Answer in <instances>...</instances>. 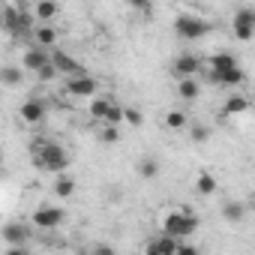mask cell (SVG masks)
Returning <instances> with one entry per match:
<instances>
[{
	"label": "cell",
	"instance_id": "52a82bcc",
	"mask_svg": "<svg viewBox=\"0 0 255 255\" xmlns=\"http://www.w3.org/2000/svg\"><path fill=\"white\" fill-rule=\"evenodd\" d=\"M234 36L240 39V42H249L252 36H255V9H249V6H243L237 15H234Z\"/></svg>",
	"mask_w": 255,
	"mask_h": 255
},
{
	"label": "cell",
	"instance_id": "30bf717a",
	"mask_svg": "<svg viewBox=\"0 0 255 255\" xmlns=\"http://www.w3.org/2000/svg\"><path fill=\"white\" fill-rule=\"evenodd\" d=\"M48 60L54 63V69H57L60 75H78V72H84L81 63H78L72 54H66V51H54V54H48Z\"/></svg>",
	"mask_w": 255,
	"mask_h": 255
},
{
	"label": "cell",
	"instance_id": "484cf974",
	"mask_svg": "<svg viewBox=\"0 0 255 255\" xmlns=\"http://www.w3.org/2000/svg\"><path fill=\"white\" fill-rule=\"evenodd\" d=\"M120 120H123V105L111 102V105H108V111H105V117H102V123H111V126H117Z\"/></svg>",
	"mask_w": 255,
	"mask_h": 255
},
{
	"label": "cell",
	"instance_id": "d6a6232c",
	"mask_svg": "<svg viewBox=\"0 0 255 255\" xmlns=\"http://www.w3.org/2000/svg\"><path fill=\"white\" fill-rule=\"evenodd\" d=\"M0 18H3V9H0Z\"/></svg>",
	"mask_w": 255,
	"mask_h": 255
},
{
	"label": "cell",
	"instance_id": "7402d4cb",
	"mask_svg": "<svg viewBox=\"0 0 255 255\" xmlns=\"http://www.w3.org/2000/svg\"><path fill=\"white\" fill-rule=\"evenodd\" d=\"M21 81H24V69H18V66H3V69H0V84L18 87Z\"/></svg>",
	"mask_w": 255,
	"mask_h": 255
},
{
	"label": "cell",
	"instance_id": "d6986e66",
	"mask_svg": "<svg viewBox=\"0 0 255 255\" xmlns=\"http://www.w3.org/2000/svg\"><path fill=\"white\" fill-rule=\"evenodd\" d=\"M243 216H246V204H243V201H225V204H222V219H225V222L237 225Z\"/></svg>",
	"mask_w": 255,
	"mask_h": 255
},
{
	"label": "cell",
	"instance_id": "e0dca14e",
	"mask_svg": "<svg viewBox=\"0 0 255 255\" xmlns=\"http://www.w3.org/2000/svg\"><path fill=\"white\" fill-rule=\"evenodd\" d=\"M231 66H237V57L228 54V51H219V54H210L207 57V69H213V72H225Z\"/></svg>",
	"mask_w": 255,
	"mask_h": 255
},
{
	"label": "cell",
	"instance_id": "6da1fadb",
	"mask_svg": "<svg viewBox=\"0 0 255 255\" xmlns=\"http://www.w3.org/2000/svg\"><path fill=\"white\" fill-rule=\"evenodd\" d=\"M33 150V165L39 171H51V174H60L69 168V153L57 144V141H45V138H36L30 144Z\"/></svg>",
	"mask_w": 255,
	"mask_h": 255
},
{
	"label": "cell",
	"instance_id": "4fadbf2b",
	"mask_svg": "<svg viewBox=\"0 0 255 255\" xmlns=\"http://www.w3.org/2000/svg\"><path fill=\"white\" fill-rule=\"evenodd\" d=\"M57 15H60V3H57V0H36V6H33V18H36V21L48 24V21H54Z\"/></svg>",
	"mask_w": 255,
	"mask_h": 255
},
{
	"label": "cell",
	"instance_id": "d4e9b609",
	"mask_svg": "<svg viewBox=\"0 0 255 255\" xmlns=\"http://www.w3.org/2000/svg\"><path fill=\"white\" fill-rule=\"evenodd\" d=\"M138 174H141L144 180H153V177L159 174V159H153V156H144V159L138 162Z\"/></svg>",
	"mask_w": 255,
	"mask_h": 255
},
{
	"label": "cell",
	"instance_id": "4dcf8cb0",
	"mask_svg": "<svg viewBox=\"0 0 255 255\" xmlns=\"http://www.w3.org/2000/svg\"><path fill=\"white\" fill-rule=\"evenodd\" d=\"M36 75H39V81H54V78H57L60 72H57V69H54V63L48 60L45 66H39V69H36Z\"/></svg>",
	"mask_w": 255,
	"mask_h": 255
},
{
	"label": "cell",
	"instance_id": "5bb4252c",
	"mask_svg": "<svg viewBox=\"0 0 255 255\" xmlns=\"http://www.w3.org/2000/svg\"><path fill=\"white\" fill-rule=\"evenodd\" d=\"M144 252H147V255H174V252H177V240L168 237V234L153 237V240L144 246Z\"/></svg>",
	"mask_w": 255,
	"mask_h": 255
},
{
	"label": "cell",
	"instance_id": "1f68e13d",
	"mask_svg": "<svg viewBox=\"0 0 255 255\" xmlns=\"http://www.w3.org/2000/svg\"><path fill=\"white\" fill-rule=\"evenodd\" d=\"M189 135H192V141H198V144H201V141H207V138H210V129H207V126H201V123H195L192 129H189Z\"/></svg>",
	"mask_w": 255,
	"mask_h": 255
},
{
	"label": "cell",
	"instance_id": "7a4b0ae2",
	"mask_svg": "<svg viewBox=\"0 0 255 255\" xmlns=\"http://www.w3.org/2000/svg\"><path fill=\"white\" fill-rule=\"evenodd\" d=\"M195 231H198V216H195L189 207L171 210V213L162 219V234H168V237H174V240H183V237H189V234H195Z\"/></svg>",
	"mask_w": 255,
	"mask_h": 255
},
{
	"label": "cell",
	"instance_id": "9c48e42d",
	"mask_svg": "<svg viewBox=\"0 0 255 255\" xmlns=\"http://www.w3.org/2000/svg\"><path fill=\"white\" fill-rule=\"evenodd\" d=\"M207 81H210V84H219V87H240V84L246 81V75H243V69H240V63H237V66H231V69H225V72L207 69Z\"/></svg>",
	"mask_w": 255,
	"mask_h": 255
},
{
	"label": "cell",
	"instance_id": "8fae6325",
	"mask_svg": "<svg viewBox=\"0 0 255 255\" xmlns=\"http://www.w3.org/2000/svg\"><path fill=\"white\" fill-rule=\"evenodd\" d=\"M21 120L24 123H30V126H39L42 120H45V102L42 99H27L24 105H21Z\"/></svg>",
	"mask_w": 255,
	"mask_h": 255
},
{
	"label": "cell",
	"instance_id": "3957f363",
	"mask_svg": "<svg viewBox=\"0 0 255 255\" xmlns=\"http://www.w3.org/2000/svg\"><path fill=\"white\" fill-rule=\"evenodd\" d=\"M0 24H3L15 39L33 33V15L24 12V9H15V6H12V9H3V18H0Z\"/></svg>",
	"mask_w": 255,
	"mask_h": 255
},
{
	"label": "cell",
	"instance_id": "ba28073f",
	"mask_svg": "<svg viewBox=\"0 0 255 255\" xmlns=\"http://www.w3.org/2000/svg\"><path fill=\"white\" fill-rule=\"evenodd\" d=\"M3 240L9 243L12 252H24V246H27V240H30V231H27V225H21V222H6V225H3Z\"/></svg>",
	"mask_w": 255,
	"mask_h": 255
},
{
	"label": "cell",
	"instance_id": "44dd1931",
	"mask_svg": "<svg viewBox=\"0 0 255 255\" xmlns=\"http://www.w3.org/2000/svg\"><path fill=\"white\" fill-rule=\"evenodd\" d=\"M72 192H75V177H69L66 171H60L57 180H54V195L57 198H69Z\"/></svg>",
	"mask_w": 255,
	"mask_h": 255
},
{
	"label": "cell",
	"instance_id": "f546056e",
	"mask_svg": "<svg viewBox=\"0 0 255 255\" xmlns=\"http://www.w3.org/2000/svg\"><path fill=\"white\" fill-rule=\"evenodd\" d=\"M123 120L129 123V126H141L144 123V114L138 108H123Z\"/></svg>",
	"mask_w": 255,
	"mask_h": 255
},
{
	"label": "cell",
	"instance_id": "8992f818",
	"mask_svg": "<svg viewBox=\"0 0 255 255\" xmlns=\"http://www.w3.org/2000/svg\"><path fill=\"white\" fill-rule=\"evenodd\" d=\"M63 222H66L63 207H39V210L33 213V225H36L39 231H54V228H60Z\"/></svg>",
	"mask_w": 255,
	"mask_h": 255
},
{
	"label": "cell",
	"instance_id": "5b68a950",
	"mask_svg": "<svg viewBox=\"0 0 255 255\" xmlns=\"http://www.w3.org/2000/svg\"><path fill=\"white\" fill-rule=\"evenodd\" d=\"M63 90H66L69 96H75V99H90V96H96L99 81H96L93 75H87V72H78V75H66Z\"/></svg>",
	"mask_w": 255,
	"mask_h": 255
},
{
	"label": "cell",
	"instance_id": "ac0fdd59",
	"mask_svg": "<svg viewBox=\"0 0 255 255\" xmlns=\"http://www.w3.org/2000/svg\"><path fill=\"white\" fill-rule=\"evenodd\" d=\"M243 111H249V99L240 96V93H231L225 99V105H222V114L225 117H234V114H243Z\"/></svg>",
	"mask_w": 255,
	"mask_h": 255
},
{
	"label": "cell",
	"instance_id": "2e32d148",
	"mask_svg": "<svg viewBox=\"0 0 255 255\" xmlns=\"http://www.w3.org/2000/svg\"><path fill=\"white\" fill-rule=\"evenodd\" d=\"M30 36L36 39V45H39V48H51V45L57 42V30H54L51 24H42V21L33 27V33H30Z\"/></svg>",
	"mask_w": 255,
	"mask_h": 255
},
{
	"label": "cell",
	"instance_id": "f1b7e54d",
	"mask_svg": "<svg viewBox=\"0 0 255 255\" xmlns=\"http://www.w3.org/2000/svg\"><path fill=\"white\" fill-rule=\"evenodd\" d=\"M99 141H105V144H114V141H120V132H117V126L105 123L102 129H99Z\"/></svg>",
	"mask_w": 255,
	"mask_h": 255
},
{
	"label": "cell",
	"instance_id": "9a60e30c",
	"mask_svg": "<svg viewBox=\"0 0 255 255\" xmlns=\"http://www.w3.org/2000/svg\"><path fill=\"white\" fill-rule=\"evenodd\" d=\"M48 63V54H45V48H39V45H33V48H27L24 51V57H21V66L27 69V72H36L39 66H45Z\"/></svg>",
	"mask_w": 255,
	"mask_h": 255
},
{
	"label": "cell",
	"instance_id": "277c9868",
	"mask_svg": "<svg viewBox=\"0 0 255 255\" xmlns=\"http://www.w3.org/2000/svg\"><path fill=\"white\" fill-rule=\"evenodd\" d=\"M213 27L204 21V18H195V15H177L174 18V33L180 39H204Z\"/></svg>",
	"mask_w": 255,
	"mask_h": 255
},
{
	"label": "cell",
	"instance_id": "cb8c5ba5",
	"mask_svg": "<svg viewBox=\"0 0 255 255\" xmlns=\"http://www.w3.org/2000/svg\"><path fill=\"white\" fill-rule=\"evenodd\" d=\"M165 126H168V129H186V126H189V117H186V111H168L165 114Z\"/></svg>",
	"mask_w": 255,
	"mask_h": 255
},
{
	"label": "cell",
	"instance_id": "83f0119b",
	"mask_svg": "<svg viewBox=\"0 0 255 255\" xmlns=\"http://www.w3.org/2000/svg\"><path fill=\"white\" fill-rule=\"evenodd\" d=\"M126 6L135 9L138 15H150L153 12V0H126Z\"/></svg>",
	"mask_w": 255,
	"mask_h": 255
},
{
	"label": "cell",
	"instance_id": "7c38bea8",
	"mask_svg": "<svg viewBox=\"0 0 255 255\" xmlns=\"http://www.w3.org/2000/svg\"><path fill=\"white\" fill-rule=\"evenodd\" d=\"M201 69V60L195 57V54H180L177 60H174V66H171V72L177 75V78H189V75H195Z\"/></svg>",
	"mask_w": 255,
	"mask_h": 255
},
{
	"label": "cell",
	"instance_id": "836d02e7",
	"mask_svg": "<svg viewBox=\"0 0 255 255\" xmlns=\"http://www.w3.org/2000/svg\"><path fill=\"white\" fill-rule=\"evenodd\" d=\"M0 159H3V153H0Z\"/></svg>",
	"mask_w": 255,
	"mask_h": 255
},
{
	"label": "cell",
	"instance_id": "4316f807",
	"mask_svg": "<svg viewBox=\"0 0 255 255\" xmlns=\"http://www.w3.org/2000/svg\"><path fill=\"white\" fill-rule=\"evenodd\" d=\"M108 105H111V99H93V102H90V117H93V120H102L105 111H108Z\"/></svg>",
	"mask_w": 255,
	"mask_h": 255
},
{
	"label": "cell",
	"instance_id": "ffe728a7",
	"mask_svg": "<svg viewBox=\"0 0 255 255\" xmlns=\"http://www.w3.org/2000/svg\"><path fill=\"white\" fill-rule=\"evenodd\" d=\"M198 93H201V84L189 75V78H177V96L180 99H198Z\"/></svg>",
	"mask_w": 255,
	"mask_h": 255
},
{
	"label": "cell",
	"instance_id": "603a6c76",
	"mask_svg": "<svg viewBox=\"0 0 255 255\" xmlns=\"http://www.w3.org/2000/svg\"><path fill=\"white\" fill-rule=\"evenodd\" d=\"M195 189H198L201 195H213V192L219 189V183H216V177H213L210 171H201V174L195 177Z\"/></svg>",
	"mask_w": 255,
	"mask_h": 255
}]
</instances>
